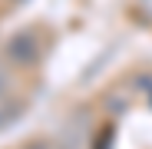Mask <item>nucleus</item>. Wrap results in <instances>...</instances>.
<instances>
[{"label": "nucleus", "mask_w": 152, "mask_h": 149, "mask_svg": "<svg viewBox=\"0 0 152 149\" xmlns=\"http://www.w3.org/2000/svg\"><path fill=\"white\" fill-rule=\"evenodd\" d=\"M4 53L13 60V63H20V66H33L37 60H40V53H43V43H40V37L33 33V30H17L10 40H7V50Z\"/></svg>", "instance_id": "nucleus-1"}, {"label": "nucleus", "mask_w": 152, "mask_h": 149, "mask_svg": "<svg viewBox=\"0 0 152 149\" xmlns=\"http://www.w3.org/2000/svg\"><path fill=\"white\" fill-rule=\"evenodd\" d=\"M27 149H56L50 139H33V142H27Z\"/></svg>", "instance_id": "nucleus-2"}, {"label": "nucleus", "mask_w": 152, "mask_h": 149, "mask_svg": "<svg viewBox=\"0 0 152 149\" xmlns=\"http://www.w3.org/2000/svg\"><path fill=\"white\" fill-rule=\"evenodd\" d=\"M109 142H113V133L106 129L103 136H99V146H96V149H109Z\"/></svg>", "instance_id": "nucleus-3"}, {"label": "nucleus", "mask_w": 152, "mask_h": 149, "mask_svg": "<svg viewBox=\"0 0 152 149\" xmlns=\"http://www.w3.org/2000/svg\"><path fill=\"white\" fill-rule=\"evenodd\" d=\"M4 86H7V73H0V93H4Z\"/></svg>", "instance_id": "nucleus-4"}]
</instances>
